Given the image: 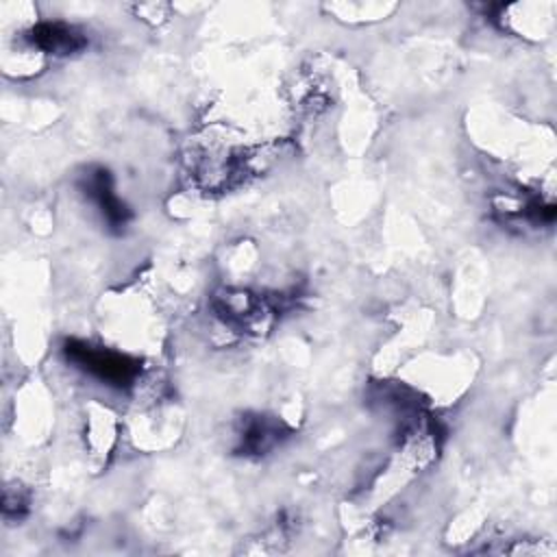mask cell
Listing matches in <instances>:
<instances>
[{
    "mask_svg": "<svg viewBox=\"0 0 557 557\" xmlns=\"http://www.w3.org/2000/svg\"><path fill=\"white\" fill-rule=\"evenodd\" d=\"M278 424L268 422L265 418L248 420L242 431V448L248 453H263L278 442Z\"/></svg>",
    "mask_w": 557,
    "mask_h": 557,
    "instance_id": "cell-4",
    "label": "cell"
},
{
    "mask_svg": "<svg viewBox=\"0 0 557 557\" xmlns=\"http://www.w3.org/2000/svg\"><path fill=\"white\" fill-rule=\"evenodd\" d=\"M28 39L35 48L50 52V54H70L81 48H85L87 39L83 37L81 30H76L70 24L63 22H44L37 24L30 33Z\"/></svg>",
    "mask_w": 557,
    "mask_h": 557,
    "instance_id": "cell-3",
    "label": "cell"
},
{
    "mask_svg": "<svg viewBox=\"0 0 557 557\" xmlns=\"http://www.w3.org/2000/svg\"><path fill=\"white\" fill-rule=\"evenodd\" d=\"M81 189L96 205V209L102 213V218L107 220V224L111 228L126 226L131 213L124 207V202L115 196L113 183H111V176L107 170H102V168L87 170V174H83Z\"/></svg>",
    "mask_w": 557,
    "mask_h": 557,
    "instance_id": "cell-2",
    "label": "cell"
},
{
    "mask_svg": "<svg viewBox=\"0 0 557 557\" xmlns=\"http://www.w3.org/2000/svg\"><path fill=\"white\" fill-rule=\"evenodd\" d=\"M63 352L67 361H72L76 368L85 370L87 374L100 379L107 385L126 387L137 379V372H139L137 361L128 359L126 355H120L107 348H96L85 342L70 339Z\"/></svg>",
    "mask_w": 557,
    "mask_h": 557,
    "instance_id": "cell-1",
    "label": "cell"
}]
</instances>
